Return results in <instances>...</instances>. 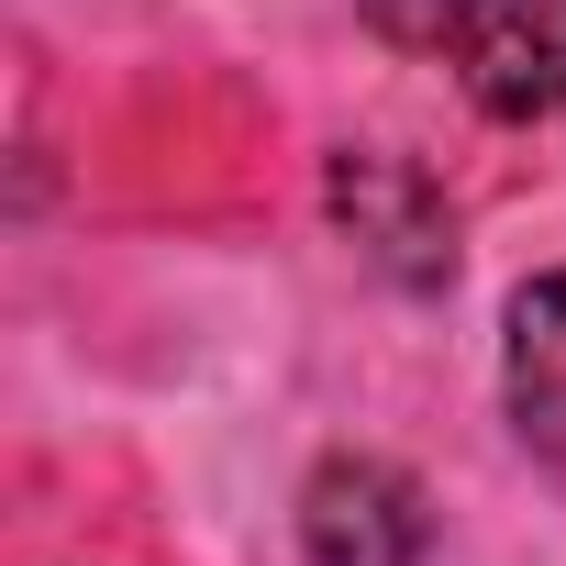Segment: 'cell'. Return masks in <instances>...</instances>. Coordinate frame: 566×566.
<instances>
[{"label":"cell","mask_w":566,"mask_h":566,"mask_svg":"<svg viewBox=\"0 0 566 566\" xmlns=\"http://www.w3.org/2000/svg\"><path fill=\"white\" fill-rule=\"evenodd\" d=\"M422 489L378 455H334L301 500V544L312 566H422Z\"/></svg>","instance_id":"2"},{"label":"cell","mask_w":566,"mask_h":566,"mask_svg":"<svg viewBox=\"0 0 566 566\" xmlns=\"http://www.w3.org/2000/svg\"><path fill=\"white\" fill-rule=\"evenodd\" d=\"M500 389H511L522 444L566 478V277H533V290L511 301V356H500Z\"/></svg>","instance_id":"4"},{"label":"cell","mask_w":566,"mask_h":566,"mask_svg":"<svg viewBox=\"0 0 566 566\" xmlns=\"http://www.w3.org/2000/svg\"><path fill=\"white\" fill-rule=\"evenodd\" d=\"M367 23L433 67L500 123L566 112V0H367Z\"/></svg>","instance_id":"1"},{"label":"cell","mask_w":566,"mask_h":566,"mask_svg":"<svg viewBox=\"0 0 566 566\" xmlns=\"http://www.w3.org/2000/svg\"><path fill=\"white\" fill-rule=\"evenodd\" d=\"M334 211L356 222V244H367L389 277H444V266H455V211H444V189H433L422 167H400V156H345V167H334Z\"/></svg>","instance_id":"3"}]
</instances>
